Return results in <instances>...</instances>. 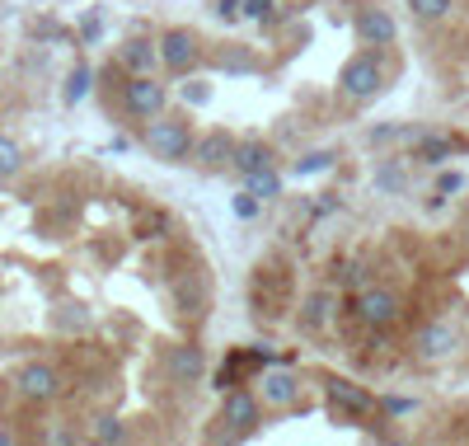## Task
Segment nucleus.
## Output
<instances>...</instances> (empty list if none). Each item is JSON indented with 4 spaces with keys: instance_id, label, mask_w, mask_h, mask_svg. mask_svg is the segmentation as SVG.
<instances>
[{
    "instance_id": "obj_2",
    "label": "nucleus",
    "mask_w": 469,
    "mask_h": 446,
    "mask_svg": "<svg viewBox=\"0 0 469 446\" xmlns=\"http://www.w3.org/2000/svg\"><path fill=\"white\" fill-rule=\"evenodd\" d=\"M352 320H357L362 329H371V334H385V329H394L399 320H404V296H399L394 287H362L357 301H352Z\"/></svg>"
},
{
    "instance_id": "obj_16",
    "label": "nucleus",
    "mask_w": 469,
    "mask_h": 446,
    "mask_svg": "<svg viewBox=\"0 0 469 446\" xmlns=\"http://www.w3.org/2000/svg\"><path fill=\"white\" fill-rule=\"evenodd\" d=\"M117 61H123L131 76H150V71L160 66V43H150V38H127L123 47H117Z\"/></svg>"
},
{
    "instance_id": "obj_18",
    "label": "nucleus",
    "mask_w": 469,
    "mask_h": 446,
    "mask_svg": "<svg viewBox=\"0 0 469 446\" xmlns=\"http://www.w3.org/2000/svg\"><path fill=\"white\" fill-rule=\"evenodd\" d=\"M333 164H338V151H333V146H314V151H306L300 160H291V174L296 179H310V174L333 170Z\"/></svg>"
},
{
    "instance_id": "obj_17",
    "label": "nucleus",
    "mask_w": 469,
    "mask_h": 446,
    "mask_svg": "<svg viewBox=\"0 0 469 446\" xmlns=\"http://www.w3.org/2000/svg\"><path fill=\"white\" fill-rule=\"evenodd\" d=\"M409 5V14L423 28H437V24H446L450 14H456V0H404Z\"/></svg>"
},
{
    "instance_id": "obj_24",
    "label": "nucleus",
    "mask_w": 469,
    "mask_h": 446,
    "mask_svg": "<svg viewBox=\"0 0 469 446\" xmlns=\"http://www.w3.org/2000/svg\"><path fill=\"white\" fill-rule=\"evenodd\" d=\"M131 433H127V423L123 418H113V414H104L94 423V442H127Z\"/></svg>"
},
{
    "instance_id": "obj_29",
    "label": "nucleus",
    "mask_w": 469,
    "mask_h": 446,
    "mask_svg": "<svg viewBox=\"0 0 469 446\" xmlns=\"http://www.w3.org/2000/svg\"><path fill=\"white\" fill-rule=\"evenodd\" d=\"M244 14V0H216V20L221 24H234Z\"/></svg>"
},
{
    "instance_id": "obj_1",
    "label": "nucleus",
    "mask_w": 469,
    "mask_h": 446,
    "mask_svg": "<svg viewBox=\"0 0 469 446\" xmlns=\"http://www.w3.org/2000/svg\"><path fill=\"white\" fill-rule=\"evenodd\" d=\"M146 151L150 155H155L160 164H188L193 160V127L188 123H183V118H164V113H160V118H150L146 123Z\"/></svg>"
},
{
    "instance_id": "obj_7",
    "label": "nucleus",
    "mask_w": 469,
    "mask_h": 446,
    "mask_svg": "<svg viewBox=\"0 0 469 446\" xmlns=\"http://www.w3.org/2000/svg\"><path fill=\"white\" fill-rule=\"evenodd\" d=\"M164 104H170V90H164L155 76H131L127 85H123V108H127L137 123L160 118V113H164Z\"/></svg>"
},
{
    "instance_id": "obj_10",
    "label": "nucleus",
    "mask_w": 469,
    "mask_h": 446,
    "mask_svg": "<svg viewBox=\"0 0 469 446\" xmlns=\"http://www.w3.org/2000/svg\"><path fill=\"white\" fill-rule=\"evenodd\" d=\"M203 174H221V170H234V131L226 127H211L207 137H197L193 141V160Z\"/></svg>"
},
{
    "instance_id": "obj_19",
    "label": "nucleus",
    "mask_w": 469,
    "mask_h": 446,
    "mask_svg": "<svg viewBox=\"0 0 469 446\" xmlns=\"http://www.w3.org/2000/svg\"><path fill=\"white\" fill-rule=\"evenodd\" d=\"M94 90V71H90V66L85 61H80V66H71V76H66V85H61V104H85V94Z\"/></svg>"
},
{
    "instance_id": "obj_3",
    "label": "nucleus",
    "mask_w": 469,
    "mask_h": 446,
    "mask_svg": "<svg viewBox=\"0 0 469 446\" xmlns=\"http://www.w3.org/2000/svg\"><path fill=\"white\" fill-rule=\"evenodd\" d=\"M385 90V66L376 52H357L343 61L338 71V94L347 99V104H371V99Z\"/></svg>"
},
{
    "instance_id": "obj_12",
    "label": "nucleus",
    "mask_w": 469,
    "mask_h": 446,
    "mask_svg": "<svg viewBox=\"0 0 469 446\" xmlns=\"http://www.w3.org/2000/svg\"><path fill=\"white\" fill-rule=\"evenodd\" d=\"M300 376L291 371V367H267L263 376H258V394H263V404L267 409H296L300 404Z\"/></svg>"
},
{
    "instance_id": "obj_32",
    "label": "nucleus",
    "mask_w": 469,
    "mask_h": 446,
    "mask_svg": "<svg viewBox=\"0 0 469 446\" xmlns=\"http://www.w3.org/2000/svg\"><path fill=\"white\" fill-rule=\"evenodd\" d=\"M80 33H85V43H94L99 33H104V24H99V20H85V24H80Z\"/></svg>"
},
{
    "instance_id": "obj_13",
    "label": "nucleus",
    "mask_w": 469,
    "mask_h": 446,
    "mask_svg": "<svg viewBox=\"0 0 469 446\" xmlns=\"http://www.w3.org/2000/svg\"><path fill=\"white\" fill-rule=\"evenodd\" d=\"M14 390L33 404H47L61 394V371L47 367V362H28V367H20V376H14Z\"/></svg>"
},
{
    "instance_id": "obj_6",
    "label": "nucleus",
    "mask_w": 469,
    "mask_h": 446,
    "mask_svg": "<svg viewBox=\"0 0 469 446\" xmlns=\"http://www.w3.org/2000/svg\"><path fill=\"white\" fill-rule=\"evenodd\" d=\"M324 394H329V404H333V414H343L347 423H362V418H371L380 400L366 386L357 381H343V376H324Z\"/></svg>"
},
{
    "instance_id": "obj_20",
    "label": "nucleus",
    "mask_w": 469,
    "mask_h": 446,
    "mask_svg": "<svg viewBox=\"0 0 469 446\" xmlns=\"http://www.w3.org/2000/svg\"><path fill=\"white\" fill-rule=\"evenodd\" d=\"M450 146L446 137H437V131H427V137H417V146H413V160H423V164H446L450 160Z\"/></svg>"
},
{
    "instance_id": "obj_14",
    "label": "nucleus",
    "mask_w": 469,
    "mask_h": 446,
    "mask_svg": "<svg viewBox=\"0 0 469 446\" xmlns=\"http://www.w3.org/2000/svg\"><path fill=\"white\" fill-rule=\"evenodd\" d=\"M258 170H277V146L263 137H244L234 141V174H258Z\"/></svg>"
},
{
    "instance_id": "obj_28",
    "label": "nucleus",
    "mask_w": 469,
    "mask_h": 446,
    "mask_svg": "<svg viewBox=\"0 0 469 446\" xmlns=\"http://www.w3.org/2000/svg\"><path fill=\"white\" fill-rule=\"evenodd\" d=\"M273 5H277V0H244V14H249V20H258V24H267V20H273Z\"/></svg>"
},
{
    "instance_id": "obj_26",
    "label": "nucleus",
    "mask_w": 469,
    "mask_h": 446,
    "mask_svg": "<svg viewBox=\"0 0 469 446\" xmlns=\"http://www.w3.org/2000/svg\"><path fill=\"white\" fill-rule=\"evenodd\" d=\"M465 188V174H456V170H446L441 179H437V203H446L450 193H460Z\"/></svg>"
},
{
    "instance_id": "obj_23",
    "label": "nucleus",
    "mask_w": 469,
    "mask_h": 446,
    "mask_svg": "<svg viewBox=\"0 0 469 446\" xmlns=\"http://www.w3.org/2000/svg\"><path fill=\"white\" fill-rule=\"evenodd\" d=\"M20 170H24V151H20V141L0 137V179H14Z\"/></svg>"
},
{
    "instance_id": "obj_8",
    "label": "nucleus",
    "mask_w": 469,
    "mask_h": 446,
    "mask_svg": "<svg viewBox=\"0 0 469 446\" xmlns=\"http://www.w3.org/2000/svg\"><path fill=\"white\" fill-rule=\"evenodd\" d=\"M456 353H460V329L446 324V320H432L413 334V357L427 362V367H437V362L456 357Z\"/></svg>"
},
{
    "instance_id": "obj_4",
    "label": "nucleus",
    "mask_w": 469,
    "mask_h": 446,
    "mask_svg": "<svg viewBox=\"0 0 469 446\" xmlns=\"http://www.w3.org/2000/svg\"><path fill=\"white\" fill-rule=\"evenodd\" d=\"M263 394L258 390H244V386H234L226 390V404H221V423H226V437H254L258 427H263Z\"/></svg>"
},
{
    "instance_id": "obj_15",
    "label": "nucleus",
    "mask_w": 469,
    "mask_h": 446,
    "mask_svg": "<svg viewBox=\"0 0 469 446\" xmlns=\"http://www.w3.org/2000/svg\"><path fill=\"white\" fill-rule=\"evenodd\" d=\"M333 306H338V291H333V287H314L306 296V306H300V329L324 334V329L333 324Z\"/></svg>"
},
{
    "instance_id": "obj_11",
    "label": "nucleus",
    "mask_w": 469,
    "mask_h": 446,
    "mask_svg": "<svg viewBox=\"0 0 469 446\" xmlns=\"http://www.w3.org/2000/svg\"><path fill=\"white\" fill-rule=\"evenodd\" d=\"M160 371H164V381H174V386H197L207 371V357L197 343H174V348H164Z\"/></svg>"
},
{
    "instance_id": "obj_30",
    "label": "nucleus",
    "mask_w": 469,
    "mask_h": 446,
    "mask_svg": "<svg viewBox=\"0 0 469 446\" xmlns=\"http://www.w3.org/2000/svg\"><path fill=\"white\" fill-rule=\"evenodd\" d=\"M380 409H385V414H413L417 404H413V400H385Z\"/></svg>"
},
{
    "instance_id": "obj_22",
    "label": "nucleus",
    "mask_w": 469,
    "mask_h": 446,
    "mask_svg": "<svg viewBox=\"0 0 469 446\" xmlns=\"http://www.w3.org/2000/svg\"><path fill=\"white\" fill-rule=\"evenodd\" d=\"M404 184H409V179H404V164H399V160H380L376 188H380V193H404Z\"/></svg>"
},
{
    "instance_id": "obj_5",
    "label": "nucleus",
    "mask_w": 469,
    "mask_h": 446,
    "mask_svg": "<svg viewBox=\"0 0 469 446\" xmlns=\"http://www.w3.org/2000/svg\"><path fill=\"white\" fill-rule=\"evenodd\" d=\"M155 43H160V66L170 76H188L207 52V43L197 38V28H164Z\"/></svg>"
},
{
    "instance_id": "obj_27",
    "label": "nucleus",
    "mask_w": 469,
    "mask_h": 446,
    "mask_svg": "<svg viewBox=\"0 0 469 446\" xmlns=\"http://www.w3.org/2000/svg\"><path fill=\"white\" fill-rule=\"evenodd\" d=\"M207 99H211L207 80H188V85H183V104H207Z\"/></svg>"
},
{
    "instance_id": "obj_25",
    "label": "nucleus",
    "mask_w": 469,
    "mask_h": 446,
    "mask_svg": "<svg viewBox=\"0 0 469 446\" xmlns=\"http://www.w3.org/2000/svg\"><path fill=\"white\" fill-rule=\"evenodd\" d=\"M258 207H263V203H258V197L249 193V188L230 197V217H240V221H254V217H258Z\"/></svg>"
},
{
    "instance_id": "obj_31",
    "label": "nucleus",
    "mask_w": 469,
    "mask_h": 446,
    "mask_svg": "<svg viewBox=\"0 0 469 446\" xmlns=\"http://www.w3.org/2000/svg\"><path fill=\"white\" fill-rule=\"evenodd\" d=\"M394 137H404V131H399V127H376V131H371L376 146H380V141H394Z\"/></svg>"
},
{
    "instance_id": "obj_21",
    "label": "nucleus",
    "mask_w": 469,
    "mask_h": 446,
    "mask_svg": "<svg viewBox=\"0 0 469 446\" xmlns=\"http://www.w3.org/2000/svg\"><path fill=\"white\" fill-rule=\"evenodd\" d=\"M244 188L258 197V203H277L282 197V174L277 170H258V174H244Z\"/></svg>"
},
{
    "instance_id": "obj_33",
    "label": "nucleus",
    "mask_w": 469,
    "mask_h": 446,
    "mask_svg": "<svg viewBox=\"0 0 469 446\" xmlns=\"http://www.w3.org/2000/svg\"><path fill=\"white\" fill-rule=\"evenodd\" d=\"M460 240H465V250H469V221L460 226Z\"/></svg>"
},
{
    "instance_id": "obj_9",
    "label": "nucleus",
    "mask_w": 469,
    "mask_h": 446,
    "mask_svg": "<svg viewBox=\"0 0 469 446\" xmlns=\"http://www.w3.org/2000/svg\"><path fill=\"white\" fill-rule=\"evenodd\" d=\"M352 33H357V43L366 52H380V47H390L399 38V24L385 5H362L357 20H352Z\"/></svg>"
}]
</instances>
